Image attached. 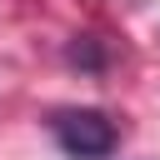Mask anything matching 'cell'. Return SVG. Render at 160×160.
I'll return each instance as SVG.
<instances>
[{"label": "cell", "mask_w": 160, "mask_h": 160, "mask_svg": "<svg viewBox=\"0 0 160 160\" xmlns=\"http://www.w3.org/2000/svg\"><path fill=\"white\" fill-rule=\"evenodd\" d=\"M50 135H55V145H60L70 160H105V155H115V145H120L115 120H110L105 110H95V105L55 110V115H50Z\"/></svg>", "instance_id": "cell-1"}, {"label": "cell", "mask_w": 160, "mask_h": 160, "mask_svg": "<svg viewBox=\"0 0 160 160\" xmlns=\"http://www.w3.org/2000/svg\"><path fill=\"white\" fill-rule=\"evenodd\" d=\"M80 45H70V60L75 65H85V70H100V50H95V40L90 35H75Z\"/></svg>", "instance_id": "cell-2"}]
</instances>
